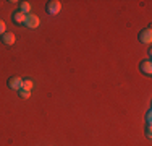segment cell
<instances>
[{"label":"cell","instance_id":"6da1fadb","mask_svg":"<svg viewBox=\"0 0 152 146\" xmlns=\"http://www.w3.org/2000/svg\"><path fill=\"white\" fill-rule=\"evenodd\" d=\"M61 10V3L58 0H50V2H47L45 5V12L49 15H57Z\"/></svg>","mask_w":152,"mask_h":146},{"label":"cell","instance_id":"7a4b0ae2","mask_svg":"<svg viewBox=\"0 0 152 146\" xmlns=\"http://www.w3.org/2000/svg\"><path fill=\"white\" fill-rule=\"evenodd\" d=\"M39 16H36V15H26V20H24V24H26L29 29H34L39 26Z\"/></svg>","mask_w":152,"mask_h":146},{"label":"cell","instance_id":"3957f363","mask_svg":"<svg viewBox=\"0 0 152 146\" xmlns=\"http://www.w3.org/2000/svg\"><path fill=\"white\" fill-rule=\"evenodd\" d=\"M139 41L142 44H151L152 42V31H151V28L142 29V31L139 32Z\"/></svg>","mask_w":152,"mask_h":146},{"label":"cell","instance_id":"277c9868","mask_svg":"<svg viewBox=\"0 0 152 146\" xmlns=\"http://www.w3.org/2000/svg\"><path fill=\"white\" fill-rule=\"evenodd\" d=\"M139 70L144 75H152V62L151 60H142L139 63Z\"/></svg>","mask_w":152,"mask_h":146},{"label":"cell","instance_id":"5b68a950","mask_svg":"<svg viewBox=\"0 0 152 146\" xmlns=\"http://www.w3.org/2000/svg\"><path fill=\"white\" fill-rule=\"evenodd\" d=\"M16 41L15 34L13 32H5V34H2V42L5 44V46H13Z\"/></svg>","mask_w":152,"mask_h":146},{"label":"cell","instance_id":"8992f818","mask_svg":"<svg viewBox=\"0 0 152 146\" xmlns=\"http://www.w3.org/2000/svg\"><path fill=\"white\" fill-rule=\"evenodd\" d=\"M21 83H23V80L18 78V76H12V78L8 80V86L12 88V89H21Z\"/></svg>","mask_w":152,"mask_h":146},{"label":"cell","instance_id":"52a82bcc","mask_svg":"<svg viewBox=\"0 0 152 146\" xmlns=\"http://www.w3.org/2000/svg\"><path fill=\"white\" fill-rule=\"evenodd\" d=\"M12 20L15 21L16 24H24V20H26V15L21 13V12H15L12 15Z\"/></svg>","mask_w":152,"mask_h":146},{"label":"cell","instance_id":"ba28073f","mask_svg":"<svg viewBox=\"0 0 152 146\" xmlns=\"http://www.w3.org/2000/svg\"><path fill=\"white\" fill-rule=\"evenodd\" d=\"M20 12L24 13V15H28L31 12V3L29 2H21L20 3Z\"/></svg>","mask_w":152,"mask_h":146},{"label":"cell","instance_id":"9c48e42d","mask_svg":"<svg viewBox=\"0 0 152 146\" xmlns=\"http://www.w3.org/2000/svg\"><path fill=\"white\" fill-rule=\"evenodd\" d=\"M31 88H32V81H31V80H23V83H21V89L31 91Z\"/></svg>","mask_w":152,"mask_h":146},{"label":"cell","instance_id":"30bf717a","mask_svg":"<svg viewBox=\"0 0 152 146\" xmlns=\"http://www.w3.org/2000/svg\"><path fill=\"white\" fill-rule=\"evenodd\" d=\"M31 94H29V91H26V89H20V97H23V99H28Z\"/></svg>","mask_w":152,"mask_h":146},{"label":"cell","instance_id":"8fae6325","mask_svg":"<svg viewBox=\"0 0 152 146\" xmlns=\"http://www.w3.org/2000/svg\"><path fill=\"white\" fill-rule=\"evenodd\" d=\"M5 29H7V26H5V21H2V20H0V36H2V34H5Z\"/></svg>","mask_w":152,"mask_h":146},{"label":"cell","instance_id":"7c38bea8","mask_svg":"<svg viewBox=\"0 0 152 146\" xmlns=\"http://www.w3.org/2000/svg\"><path fill=\"white\" fill-rule=\"evenodd\" d=\"M146 136H147V138H151V136H152V130H151V123H147V127H146Z\"/></svg>","mask_w":152,"mask_h":146},{"label":"cell","instance_id":"4fadbf2b","mask_svg":"<svg viewBox=\"0 0 152 146\" xmlns=\"http://www.w3.org/2000/svg\"><path fill=\"white\" fill-rule=\"evenodd\" d=\"M151 115H152V112L149 111V112H147V115H146V119H147V123H151Z\"/></svg>","mask_w":152,"mask_h":146}]
</instances>
